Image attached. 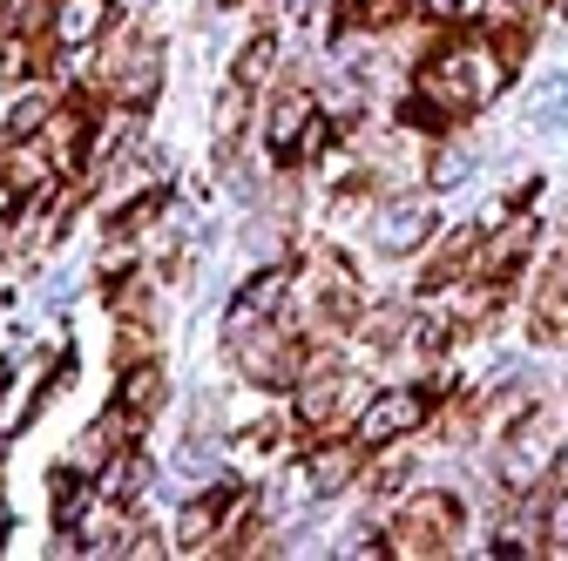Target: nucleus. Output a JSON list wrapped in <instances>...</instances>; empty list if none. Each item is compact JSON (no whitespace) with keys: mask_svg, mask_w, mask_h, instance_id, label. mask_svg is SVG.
Instances as JSON below:
<instances>
[{"mask_svg":"<svg viewBox=\"0 0 568 561\" xmlns=\"http://www.w3.org/2000/svg\"><path fill=\"white\" fill-rule=\"evenodd\" d=\"M176 467H183V473H203V467H210V453H203V447H196V440H190V447H183V453H176Z\"/></svg>","mask_w":568,"mask_h":561,"instance_id":"23","label":"nucleus"},{"mask_svg":"<svg viewBox=\"0 0 568 561\" xmlns=\"http://www.w3.org/2000/svg\"><path fill=\"white\" fill-rule=\"evenodd\" d=\"M305 129H312V102H305V95H284V102L264 115V143H271V156L292 163L298 143H305Z\"/></svg>","mask_w":568,"mask_h":561,"instance_id":"10","label":"nucleus"},{"mask_svg":"<svg viewBox=\"0 0 568 561\" xmlns=\"http://www.w3.org/2000/svg\"><path fill=\"white\" fill-rule=\"evenodd\" d=\"M264 75H277V41H271V34L244 41V54H237V82H244V89H257Z\"/></svg>","mask_w":568,"mask_h":561,"instance_id":"15","label":"nucleus"},{"mask_svg":"<svg viewBox=\"0 0 568 561\" xmlns=\"http://www.w3.org/2000/svg\"><path fill=\"white\" fill-rule=\"evenodd\" d=\"M535 109H541V122H561V109H568V82H541V89H535Z\"/></svg>","mask_w":568,"mask_h":561,"instance_id":"19","label":"nucleus"},{"mask_svg":"<svg viewBox=\"0 0 568 561\" xmlns=\"http://www.w3.org/2000/svg\"><path fill=\"white\" fill-rule=\"evenodd\" d=\"M548 460H555V427L528 412L521 427H508V440H501V460H494V467H501V480L515 487V494H535V487H541V473H548Z\"/></svg>","mask_w":568,"mask_h":561,"instance_id":"4","label":"nucleus"},{"mask_svg":"<svg viewBox=\"0 0 568 561\" xmlns=\"http://www.w3.org/2000/svg\"><path fill=\"white\" fill-rule=\"evenodd\" d=\"M426 406H434V392H419V386H393V392L366 399V412H359V440H366V447H399L406 434H419Z\"/></svg>","mask_w":568,"mask_h":561,"instance_id":"5","label":"nucleus"},{"mask_svg":"<svg viewBox=\"0 0 568 561\" xmlns=\"http://www.w3.org/2000/svg\"><path fill=\"white\" fill-rule=\"evenodd\" d=\"M129 541H135V528H129L122 508H95V514L82 521V548H89V554H129Z\"/></svg>","mask_w":568,"mask_h":561,"instance_id":"13","label":"nucleus"},{"mask_svg":"<svg viewBox=\"0 0 568 561\" xmlns=\"http://www.w3.org/2000/svg\"><path fill=\"white\" fill-rule=\"evenodd\" d=\"M419 14H426V21H454L460 0H419Z\"/></svg>","mask_w":568,"mask_h":561,"instance_id":"22","label":"nucleus"},{"mask_svg":"<svg viewBox=\"0 0 568 561\" xmlns=\"http://www.w3.org/2000/svg\"><path fill=\"white\" fill-rule=\"evenodd\" d=\"M467 176V150H447L440 163H434V183H460Z\"/></svg>","mask_w":568,"mask_h":561,"instance_id":"20","label":"nucleus"},{"mask_svg":"<svg viewBox=\"0 0 568 561\" xmlns=\"http://www.w3.org/2000/svg\"><path fill=\"white\" fill-rule=\"evenodd\" d=\"M440 231V210H434V196H419V190H406V196H386L379 203V217H373V251H386V257H406V251H419L426 237Z\"/></svg>","mask_w":568,"mask_h":561,"instance_id":"3","label":"nucleus"},{"mask_svg":"<svg viewBox=\"0 0 568 561\" xmlns=\"http://www.w3.org/2000/svg\"><path fill=\"white\" fill-rule=\"evenodd\" d=\"M548 541H555V548H568V494L548 508Z\"/></svg>","mask_w":568,"mask_h":561,"instance_id":"21","label":"nucleus"},{"mask_svg":"<svg viewBox=\"0 0 568 561\" xmlns=\"http://www.w3.org/2000/svg\"><path fill=\"white\" fill-rule=\"evenodd\" d=\"M528 251H535V224H528V217H515L501 237H494V244L480 251V277H508V271H515Z\"/></svg>","mask_w":568,"mask_h":561,"instance_id":"12","label":"nucleus"},{"mask_svg":"<svg viewBox=\"0 0 568 561\" xmlns=\"http://www.w3.org/2000/svg\"><path fill=\"white\" fill-rule=\"evenodd\" d=\"M109 14H115V0H61L48 41H54V48H89V41H102Z\"/></svg>","mask_w":568,"mask_h":561,"instance_id":"8","label":"nucleus"},{"mask_svg":"<svg viewBox=\"0 0 568 561\" xmlns=\"http://www.w3.org/2000/svg\"><path fill=\"white\" fill-rule=\"evenodd\" d=\"M122 406L142 419V412H150V406H163V373L156 366H135L129 379H122Z\"/></svg>","mask_w":568,"mask_h":561,"instance_id":"14","label":"nucleus"},{"mask_svg":"<svg viewBox=\"0 0 568 561\" xmlns=\"http://www.w3.org/2000/svg\"><path fill=\"white\" fill-rule=\"evenodd\" d=\"M95 82H102L122 109H142V102L163 89V48H156L150 34L122 28V34L102 48V61H95Z\"/></svg>","mask_w":568,"mask_h":561,"instance_id":"1","label":"nucleus"},{"mask_svg":"<svg viewBox=\"0 0 568 561\" xmlns=\"http://www.w3.org/2000/svg\"><path fill=\"white\" fill-rule=\"evenodd\" d=\"M48 122V102L41 95H28V102H14V115H8V143H28V135Z\"/></svg>","mask_w":568,"mask_h":561,"instance_id":"18","label":"nucleus"},{"mask_svg":"<svg viewBox=\"0 0 568 561\" xmlns=\"http://www.w3.org/2000/svg\"><path fill=\"white\" fill-rule=\"evenodd\" d=\"M224 514H231V487H217V494H196V501L183 508V528H176V541H183V548L217 541V534H224Z\"/></svg>","mask_w":568,"mask_h":561,"instance_id":"11","label":"nucleus"},{"mask_svg":"<svg viewBox=\"0 0 568 561\" xmlns=\"http://www.w3.org/2000/svg\"><path fill=\"white\" fill-rule=\"evenodd\" d=\"M48 183V163L28 150V143H14L8 150V196H28V190H41Z\"/></svg>","mask_w":568,"mask_h":561,"instance_id":"16","label":"nucleus"},{"mask_svg":"<svg viewBox=\"0 0 568 561\" xmlns=\"http://www.w3.org/2000/svg\"><path fill=\"white\" fill-rule=\"evenodd\" d=\"M237 129H244V82H237V89H224V102H217V150H231V143H237Z\"/></svg>","mask_w":568,"mask_h":561,"instance_id":"17","label":"nucleus"},{"mask_svg":"<svg viewBox=\"0 0 568 561\" xmlns=\"http://www.w3.org/2000/svg\"><path fill=\"white\" fill-rule=\"evenodd\" d=\"M203 8H231V0H203Z\"/></svg>","mask_w":568,"mask_h":561,"instance_id":"24","label":"nucleus"},{"mask_svg":"<svg viewBox=\"0 0 568 561\" xmlns=\"http://www.w3.org/2000/svg\"><path fill=\"white\" fill-rule=\"evenodd\" d=\"M284 305V271H264V277H251V285L237 292V305H231V318H224V338H244V332H257V318H271Z\"/></svg>","mask_w":568,"mask_h":561,"instance_id":"9","label":"nucleus"},{"mask_svg":"<svg viewBox=\"0 0 568 561\" xmlns=\"http://www.w3.org/2000/svg\"><path fill=\"white\" fill-rule=\"evenodd\" d=\"M454 534H460V508L447 494H419L393 521V554H454Z\"/></svg>","mask_w":568,"mask_h":561,"instance_id":"2","label":"nucleus"},{"mask_svg":"<svg viewBox=\"0 0 568 561\" xmlns=\"http://www.w3.org/2000/svg\"><path fill=\"white\" fill-rule=\"evenodd\" d=\"M366 440H325L312 460H305V480H312V494L318 501H332V494H345L352 480H359V467H366Z\"/></svg>","mask_w":568,"mask_h":561,"instance_id":"7","label":"nucleus"},{"mask_svg":"<svg viewBox=\"0 0 568 561\" xmlns=\"http://www.w3.org/2000/svg\"><path fill=\"white\" fill-rule=\"evenodd\" d=\"M352 412H366V386L359 379H345V373H312L305 386H298V419L305 427H318V434H338Z\"/></svg>","mask_w":568,"mask_h":561,"instance_id":"6","label":"nucleus"}]
</instances>
